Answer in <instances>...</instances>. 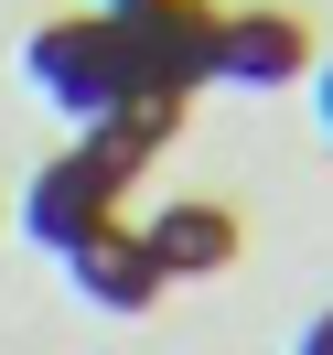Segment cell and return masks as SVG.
Here are the masks:
<instances>
[{
  "instance_id": "1",
  "label": "cell",
  "mask_w": 333,
  "mask_h": 355,
  "mask_svg": "<svg viewBox=\"0 0 333 355\" xmlns=\"http://www.w3.org/2000/svg\"><path fill=\"white\" fill-rule=\"evenodd\" d=\"M22 76H33V97H44L54 119H108L118 97H140V76H129V44H118V22L108 11H65V22H44L22 44Z\"/></svg>"
},
{
  "instance_id": "2",
  "label": "cell",
  "mask_w": 333,
  "mask_h": 355,
  "mask_svg": "<svg viewBox=\"0 0 333 355\" xmlns=\"http://www.w3.org/2000/svg\"><path fill=\"white\" fill-rule=\"evenodd\" d=\"M118 44H129L140 97H194L215 76V11L204 0H140V11H108Z\"/></svg>"
},
{
  "instance_id": "3",
  "label": "cell",
  "mask_w": 333,
  "mask_h": 355,
  "mask_svg": "<svg viewBox=\"0 0 333 355\" xmlns=\"http://www.w3.org/2000/svg\"><path fill=\"white\" fill-rule=\"evenodd\" d=\"M22 226H33V248L75 259V248L97 237V226H118V183L97 173L87 151H54L44 173H33V194H22Z\"/></svg>"
},
{
  "instance_id": "4",
  "label": "cell",
  "mask_w": 333,
  "mask_h": 355,
  "mask_svg": "<svg viewBox=\"0 0 333 355\" xmlns=\"http://www.w3.org/2000/svg\"><path fill=\"white\" fill-rule=\"evenodd\" d=\"M172 130H183V97H118L108 119H87V130H75V151H87L118 194H129V183L172 151Z\"/></svg>"
},
{
  "instance_id": "5",
  "label": "cell",
  "mask_w": 333,
  "mask_h": 355,
  "mask_svg": "<svg viewBox=\"0 0 333 355\" xmlns=\"http://www.w3.org/2000/svg\"><path fill=\"white\" fill-rule=\"evenodd\" d=\"M140 248H151L161 280H215V269H237V216L204 205V194H183V205H161L140 226Z\"/></svg>"
},
{
  "instance_id": "6",
  "label": "cell",
  "mask_w": 333,
  "mask_h": 355,
  "mask_svg": "<svg viewBox=\"0 0 333 355\" xmlns=\"http://www.w3.org/2000/svg\"><path fill=\"white\" fill-rule=\"evenodd\" d=\"M301 65H312V33L290 22V11H215V76H237V87H290Z\"/></svg>"
},
{
  "instance_id": "7",
  "label": "cell",
  "mask_w": 333,
  "mask_h": 355,
  "mask_svg": "<svg viewBox=\"0 0 333 355\" xmlns=\"http://www.w3.org/2000/svg\"><path fill=\"white\" fill-rule=\"evenodd\" d=\"M65 280L87 291L97 312H151L161 291H172V280L151 269V248H140V226H97V237H87V248L65 259Z\"/></svg>"
},
{
  "instance_id": "8",
  "label": "cell",
  "mask_w": 333,
  "mask_h": 355,
  "mask_svg": "<svg viewBox=\"0 0 333 355\" xmlns=\"http://www.w3.org/2000/svg\"><path fill=\"white\" fill-rule=\"evenodd\" d=\"M312 119H323V140H333V54H323V76H312Z\"/></svg>"
},
{
  "instance_id": "9",
  "label": "cell",
  "mask_w": 333,
  "mask_h": 355,
  "mask_svg": "<svg viewBox=\"0 0 333 355\" xmlns=\"http://www.w3.org/2000/svg\"><path fill=\"white\" fill-rule=\"evenodd\" d=\"M301 355H333V312H323V323H312V334H301Z\"/></svg>"
},
{
  "instance_id": "10",
  "label": "cell",
  "mask_w": 333,
  "mask_h": 355,
  "mask_svg": "<svg viewBox=\"0 0 333 355\" xmlns=\"http://www.w3.org/2000/svg\"><path fill=\"white\" fill-rule=\"evenodd\" d=\"M97 11H140V0H97Z\"/></svg>"
}]
</instances>
